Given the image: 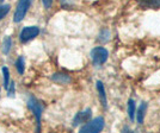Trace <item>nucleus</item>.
<instances>
[{
	"label": "nucleus",
	"mask_w": 160,
	"mask_h": 133,
	"mask_svg": "<svg viewBox=\"0 0 160 133\" xmlns=\"http://www.w3.org/2000/svg\"><path fill=\"white\" fill-rule=\"evenodd\" d=\"M2 75H4V87L5 88H8V85H10V70L7 66H2Z\"/></svg>",
	"instance_id": "obj_13"
},
{
	"label": "nucleus",
	"mask_w": 160,
	"mask_h": 133,
	"mask_svg": "<svg viewBox=\"0 0 160 133\" xmlns=\"http://www.w3.org/2000/svg\"><path fill=\"white\" fill-rule=\"evenodd\" d=\"M105 125V121L102 117H98L93 120H88L84 126L80 127V133H98L100 132Z\"/></svg>",
	"instance_id": "obj_1"
},
{
	"label": "nucleus",
	"mask_w": 160,
	"mask_h": 133,
	"mask_svg": "<svg viewBox=\"0 0 160 133\" xmlns=\"http://www.w3.org/2000/svg\"><path fill=\"white\" fill-rule=\"evenodd\" d=\"M11 45H12V39L11 37H5L4 38V42H2V53L7 55L11 50Z\"/></svg>",
	"instance_id": "obj_11"
},
{
	"label": "nucleus",
	"mask_w": 160,
	"mask_h": 133,
	"mask_svg": "<svg viewBox=\"0 0 160 133\" xmlns=\"http://www.w3.org/2000/svg\"><path fill=\"white\" fill-rule=\"evenodd\" d=\"M16 68H17V71L22 75V74H24V69H25V63H24V58L20 56L19 58L17 60L16 62Z\"/></svg>",
	"instance_id": "obj_14"
},
{
	"label": "nucleus",
	"mask_w": 160,
	"mask_h": 133,
	"mask_svg": "<svg viewBox=\"0 0 160 133\" xmlns=\"http://www.w3.org/2000/svg\"><path fill=\"white\" fill-rule=\"evenodd\" d=\"M8 89V88H7ZM8 96H11V98H13L14 96V85L13 83H11L10 85V89H8V94H7Z\"/></svg>",
	"instance_id": "obj_17"
},
{
	"label": "nucleus",
	"mask_w": 160,
	"mask_h": 133,
	"mask_svg": "<svg viewBox=\"0 0 160 133\" xmlns=\"http://www.w3.org/2000/svg\"><path fill=\"white\" fill-rule=\"evenodd\" d=\"M38 33H40L38 26H25L22 30L19 38L22 40V43H28L29 40H31L35 37H37Z\"/></svg>",
	"instance_id": "obj_5"
},
{
	"label": "nucleus",
	"mask_w": 160,
	"mask_h": 133,
	"mask_svg": "<svg viewBox=\"0 0 160 133\" xmlns=\"http://www.w3.org/2000/svg\"><path fill=\"white\" fill-rule=\"evenodd\" d=\"M2 1H4V0H0V5H1V4H2Z\"/></svg>",
	"instance_id": "obj_19"
},
{
	"label": "nucleus",
	"mask_w": 160,
	"mask_h": 133,
	"mask_svg": "<svg viewBox=\"0 0 160 133\" xmlns=\"http://www.w3.org/2000/svg\"><path fill=\"white\" fill-rule=\"evenodd\" d=\"M142 10H160V0H136Z\"/></svg>",
	"instance_id": "obj_7"
},
{
	"label": "nucleus",
	"mask_w": 160,
	"mask_h": 133,
	"mask_svg": "<svg viewBox=\"0 0 160 133\" xmlns=\"http://www.w3.org/2000/svg\"><path fill=\"white\" fill-rule=\"evenodd\" d=\"M42 2H43V6L46 8H50L53 5V0H42Z\"/></svg>",
	"instance_id": "obj_16"
},
{
	"label": "nucleus",
	"mask_w": 160,
	"mask_h": 133,
	"mask_svg": "<svg viewBox=\"0 0 160 133\" xmlns=\"http://www.w3.org/2000/svg\"><path fill=\"white\" fill-rule=\"evenodd\" d=\"M60 2L62 4V6L63 7H68V6H71L72 0H60Z\"/></svg>",
	"instance_id": "obj_18"
},
{
	"label": "nucleus",
	"mask_w": 160,
	"mask_h": 133,
	"mask_svg": "<svg viewBox=\"0 0 160 133\" xmlns=\"http://www.w3.org/2000/svg\"><path fill=\"white\" fill-rule=\"evenodd\" d=\"M96 85H97V90H98V96H99L100 102L104 106V108H107V94H105V89H104V86H103V82L102 81H97Z\"/></svg>",
	"instance_id": "obj_8"
},
{
	"label": "nucleus",
	"mask_w": 160,
	"mask_h": 133,
	"mask_svg": "<svg viewBox=\"0 0 160 133\" xmlns=\"http://www.w3.org/2000/svg\"><path fill=\"white\" fill-rule=\"evenodd\" d=\"M53 81L54 82H58L59 85H66L68 82H71V77L66 75V74H61V73H58V74H54L53 75Z\"/></svg>",
	"instance_id": "obj_10"
},
{
	"label": "nucleus",
	"mask_w": 160,
	"mask_h": 133,
	"mask_svg": "<svg viewBox=\"0 0 160 133\" xmlns=\"http://www.w3.org/2000/svg\"><path fill=\"white\" fill-rule=\"evenodd\" d=\"M135 112H136L135 102H134V100H129V101H128V115H129V118L132 120H134Z\"/></svg>",
	"instance_id": "obj_12"
},
{
	"label": "nucleus",
	"mask_w": 160,
	"mask_h": 133,
	"mask_svg": "<svg viewBox=\"0 0 160 133\" xmlns=\"http://www.w3.org/2000/svg\"><path fill=\"white\" fill-rule=\"evenodd\" d=\"M28 107L31 111L36 118V122H37V130H41V117H42V106L38 102V100L33 96H29L28 99Z\"/></svg>",
	"instance_id": "obj_2"
},
{
	"label": "nucleus",
	"mask_w": 160,
	"mask_h": 133,
	"mask_svg": "<svg viewBox=\"0 0 160 133\" xmlns=\"http://www.w3.org/2000/svg\"><path fill=\"white\" fill-rule=\"evenodd\" d=\"M91 115H92V111L90 108H87L82 112H79L77 113V115L74 117L73 119V126H79V125H84L86 124L88 120L91 119Z\"/></svg>",
	"instance_id": "obj_6"
},
{
	"label": "nucleus",
	"mask_w": 160,
	"mask_h": 133,
	"mask_svg": "<svg viewBox=\"0 0 160 133\" xmlns=\"http://www.w3.org/2000/svg\"><path fill=\"white\" fill-rule=\"evenodd\" d=\"M10 5H0V20L4 19L6 17V14L10 12Z\"/></svg>",
	"instance_id": "obj_15"
},
{
	"label": "nucleus",
	"mask_w": 160,
	"mask_h": 133,
	"mask_svg": "<svg viewBox=\"0 0 160 133\" xmlns=\"http://www.w3.org/2000/svg\"><path fill=\"white\" fill-rule=\"evenodd\" d=\"M146 112H147V103L146 102H142L140 105V107L138 108V112H135L136 113V120H138L139 124H143Z\"/></svg>",
	"instance_id": "obj_9"
},
{
	"label": "nucleus",
	"mask_w": 160,
	"mask_h": 133,
	"mask_svg": "<svg viewBox=\"0 0 160 133\" xmlns=\"http://www.w3.org/2000/svg\"><path fill=\"white\" fill-rule=\"evenodd\" d=\"M32 0H19L17 4V8L14 11L13 20L14 23H19L24 19V17L27 16V12L29 10V7L31 5Z\"/></svg>",
	"instance_id": "obj_3"
},
{
	"label": "nucleus",
	"mask_w": 160,
	"mask_h": 133,
	"mask_svg": "<svg viewBox=\"0 0 160 133\" xmlns=\"http://www.w3.org/2000/svg\"><path fill=\"white\" fill-rule=\"evenodd\" d=\"M108 56H109L108 50L102 47L94 48L93 50L91 51V58H92L96 66H102L103 63H105L108 60Z\"/></svg>",
	"instance_id": "obj_4"
}]
</instances>
